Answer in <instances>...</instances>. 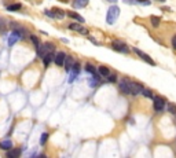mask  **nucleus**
I'll list each match as a JSON object with an SVG mask.
<instances>
[{
	"mask_svg": "<svg viewBox=\"0 0 176 158\" xmlns=\"http://www.w3.org/2000/svg\"><path fill=\"white\" fill-rule=\"evenodd\" d=\"M151 25L154 26V28H157L160 25V18L158 17H151Z\"/></svg>",
	"mask_w": 176,
	"mask_h": 158,
	"instance_id": "4be33fe9",
	"label": "nucleus"
},
{
	"mask_svg": "<svg viewBox=\"0 0 176 158\" xmlns=\"http://www.w3.org/2000/svg\"><path fill=\"white\" fill-rule=\"evenodd\" d=\"M0 28H1V25H0Z\"/></svg>",
	"mask_w": 176,
	"mask_h": 158,
	"instance_id": "473e14b6",
	"label": "nucleus"
},
{
	"mask_svg": "<svg viewBox=\"0 0 176 158\" xmlns=\"http://www.w3.org/2000/svg\"><path fill=\"white\" fill-rule=\"evenodd\" d=\"M66 15H69L70 18L76 19V21L80 22V24H83V22H84V18H83V17H80L77 12H73V11H66Z\"/></svg>",
	"mask_w": 176,
	"mask_h": 158,
	"instance_id": "dca6fc26",
	"label": "nucleus"
},
{
	"mask_svg": "<svg viewBox=\"0 0 176 158\" xmlns=\"http://www.w3.org/2000/svg\"><path fill=\"white\" fill-rule=\"evenodd\" d=\"M142 93H143V95H144L146 98H153V93H151V91H150V90H144V88H143Z\"/></svg>",
	"mask_w": 176,
	"mask_h": 158,
	"instance_id": "393cba45",
	"label": "nucleus"
},
{
	"mask_svg": "<svg viewBox=\"0 0 176 158\" xmlns=\"http://www.w3.org/2000/svg\"><path fill=\"white\" fill-rule=\"evenodd\" d=\"M70 72L73 73V76L70 77V80H69V83H73V79H74L76 76H77V74L80 73V63H79V62H74V65L72 66V70H70Z\"/></svg>",
	"mask_w": 176,
	"mask_h": 158,
	"instance_id": "9b49d317",
	"label": "nucleus"
},
{
	"mask_svg": "<svg viewBox=\"0 0 176 158\" xmlns=\"http://www.w3.org/2000/svg\"><path fill=\"white\" fill-rule=\"evenodd\" d=\"M168 109H169V112L172 113V114H176V106L173 103H169V107Z\"/></svg>",
	"mask_w": 176,
	"mask_h": 158,
	"instance_id": "bb28decb",
	"label": "nucleus"
},
{
	"mask_svg": "<svg viewBox=\"0 0 176 158\" xmlns=\"http://www.w3.org/2000/svg\"><path fill=\"white\" fill-rule=\"evenodd\" d=\"M65 59H66V54L65 52H58L57 55L54 57V62L57 63L58 66H63V63H65Z\"/></svg>",
	"mask_w": 176,
	"mask_h": 158,
	"instance_id": "1a4fd4ad",
	"label": "nucleus"
},
{
	"mask_svg": "<svg viewBox=\"0 0 176 158\" xmlns=\"http://www.w3.org/2000/svg\"><path fill=\"white\" fill-rule=\"evenodd\" d=\"M125 3H131V4H135L136 0H125Z\"/></svg>",
	"mask_w": 176,
	"mask_h": 158,
	"instance_id": "c756f323",
	"label": "nucleus"
},
{
	"mask_svg": "<svg viewBox=\"0 0 176 158\" xmlns=\"http://www.w3.org/2000/svg\"><path fill=\"white\" fill-rule=\"evenodd\" d=\"M30 40H32V43L35 44V47H36V48L40 46V41H39V39H37L36 36H30Z\"/></svg>",
	"mask_w": 176,
	"mask_h": 158,
	"instance_id": "b1692460",
	"label": "nucleus"
},
{
	"mask_svg": "<svg viewBox=\"0 0 176 158\" xmlns=\"http://www.w3.org/2000/svg\"><path fill=\"white\" fill-rule=\"evenodd\" d=\"M51 11H52V14H54V18H58V19H62L66 15V12L63 10H61V8H52Z\"/></svg>",
	"mask_w": 176,
	"mask_h": 158,
	"instance_id": "ddd939ff",
	"label": "nucleus"
},
{
	"mask_svg": "<svg viewBox=\"0 0 176 158\" xmlns=\"http://www.w3.org/2000/svg\"><path fill=\"white\" fill-rule=\"evenodd\" d=\"M69 29H70V30H74V32L83 33V35H88V30H87L84 26L80 25V22L79 24H72V25H69Z\"/></svg>",
	"mask_w": 176,
	"mask_h": 158,
	"instance_id": "6e6552de",
	"label": "nucleus"
},
{
	"mask_svg": "<svg viewBox=\"0 0 176 158\" xmlns=\"http://www.w3.org/2000/svg\"><path fill=\"white\" fill-rule=\"evenodd\" d=\"M116 80H117L116 74H109L108 76V83H116Z\"/></svg>",
	"mask_w": 176,
	"mask_h": 158,
	"instance_id": "a878e982",
	"label": "nucleus"
},
{
	"mask_svg": "<svg viewBox=\"0 0 176 158\" xmlns=\"http://www.w3.org/2000/svg\"><path fill=\"white\" fill-rule=\"evenodd\" d=\"M96 70H98V73H99V76H106V77H108V76L110 74V69L106 68V66H99Z\"/></svg>",
	"mask_w": 176,
	"mask_h": 158,
	"instance_id": "a211bd4d",
	"label": "nucleus"
},
{
	"mask_svg": "<svg viewBox=\"0 0 176 158\" xmlns=\"http://www.w3.org/2000/svg\"><path fill=\"white\" fill-rule=\"evenodd\" d=\"M136 3H140V4H143V6H149L150 1L149 0H136Z\"/></svg>",
	"mask_w": 176,
	"mask_h": 158,
	"instance_id": "cd10ccee",
	"label": "nucleus"
},
{
	"mask_svg": "<svg viewBox=\"0 0 176 158\" xmlns=\"http://www.w3.org/2000/svg\"><path fill=\"white\" fill-rule=\"evenodd\" d=\"M111 47H113V50L117 51V52H122V54H128V52H130V48L122 43V41H120V40H114V41L111 43Z\"/></svg>",
	"mask_w": 176,
	"mask_h": 158,
	"instance_id": "f03ea898",
	"label": "nucleus"
},
{
	"mask_svg": "<svg viewBox=\"0 0 176 158\" xmlns=\"http://www.w3.org/2000/svg\"><path fill=\"white\" fill-rule=\"evenodd\" d=\"M165 106V101L164 98H160V96H154V110L155 112H162V109Z\"/></svg>",
	"mask_w": 176,
	"mask_h": 158,
	"instance_id": "423d86ee",
	"label": "nucleus"
},
{
	"mask_svg": "<svg viewBox=\"0 0 176 158\" xmlns=\"http://www.w3.org/2000/svg\"><path fill=\"white\" fill-rule=\"evenodd\" d=\"M119 87H120V91H121V92L127 93V95H131V90H130V80H127V79L121 80V81H120V84H119Z\"/></svg>",
	"mask_w": 176,
	"mask_h": 158,
	"instance_id": "0eeeda50",
	"label": "nucleus"
},
{
	"mask_svg": "<svg viewBox=\"0 0 176 158\" xmlns=\"http://www.w3.org/2000/svg\"><path fill=\"white\" fill-rule=\"evenodd\" d=\"M90 0H73V7L74 8H84L88 4Z\"/></svg>",
	"mask_w": 176,
	"mask_h": 158,
	"instance_id": "4468645a",
	"label": "nucleus"
},
{
	"mask_svg": "<svg viewBox=\"0 0 176 158\" xmlns=\"http://www.w3.org/2000/svg\"><path fill=\"white\" fill-rule=\"evenodd\" d=\"M120 15V8L117 6H111L110 8L108 10V15H106V22H108L109 25H113L117 18H119Z\"/></svg>",
	"mask_w": 176,
	"mask_h": 158,
	"instance_id": "f257e3e1",
	"label": "nucleus"
},
{
	"mask_svg": "<svg viewBox=\"0 0 176 158\" xmlns=\"http://www.w3.org/2000/svg\"><path fill=\"white\" fill-rule=\"evenodd\" d=\"M54 57H55V55H54V52H48V54H46V55H44V57H43V62H44V65H50V63H51V62H52V61H54Z\"/></svg>",
	"mask_w": 176,
	"mask_h": 158,
	"instance_id": "f3484780",
	"label": "nucleus"
},
{
	"mask_svg": "<svg viewBox=\"0 0 176 158\" xmlns=\"http://www.w3.org/2000/svg\"><path fill=\"white\" fill-rule=\"evenodd\" d=\"M130 90H131V95H138V93H142V91H143V85L139 84V83L130 81Z\"/></svg>",
	"mask_w": 176,
	"mask_h": 158,
	"instance_id": "39448f33",
	"label": "nucleus"
},
{
	"mask_svg": "<svg viewBox=\"0 0 176 158\" xmlns=\"http://www.w3.org/2000/svg\"><path fill=\"white\" fill-rule=\"evenodd\" d=\"M55 48V46L52 43H44L43 44V57L46 54H48V52H52Z\"/></svg>",
	"mask_w": 176,
	"mask_h": 158,
	"instance_id": "2eb2a0df",
	"label": "nucleus"
},
{
	"mask_svg": "<svg viewBox=\"0 0 176 158\" xmlns=\"http://www.w3.org/2000/svg\"><path fill=\"white\" fill-rule=\"evenodd\" d=\"M21 39H22V33L19 32L18 29H15V30L11 32L10 36H8V46H14V44Z\"/></svg>",
	"mask_w": 176,
	"mask_h": 158,
	"instance_id": "7ed1b4c3",
	"label": "nucleus"
},
{
	"mask_svg": "<svg viewBox=\"0 0 176 158\" xmlns=\"http://www.w3.org/2000/svg\"><path fill=\"white\" fill-rule=\"evenodd\" d=\"M109 3H117V0H108Z\"/></svg>",
	"mask_w": 176,
	"mask_h": 158,
	"instance_id": "7c9ffc66",
	"label": "nucleus"
},
{
	"mask_svg": "<svg viewBox=\"0 0 176 158\" xmlns=\"http://www.w3.org/2000/svg\"><path fill=\"white\" fill-rule=\"evenodd\" d=\"M65 70L66 72H70L72 70V66L74 65V58L73 57H66V59H65Z\"/></svg>",
	"mask_w": 176,
	"mask_h": 158,
	"instance_id": "9d476101",
	"label": "nucleus"
},
{
	"mask_svg": "<svg viewBox=\"0 0 176 158\" xmlns=\"http://www.w3.org/2000/svg\"><path fill=\"white\" fill-rule=\"evenodd\" d=\"M22 150L21 148H10V151L7 153V157L8 158H18L21 155Z\"/></svg>",
	"mask_w": 176,
	"mask_h": 158,
	"instance_id": "f8f14e48",
	"label": "nucleus"
},
{
	"mask_svg": "<svg viewBox=\"0 0 176 158\" xmlns=\"http://www.w3.org/2000/svg\"><path fill=\"white\" fill-rule=\"evenodd\" d=\"M85 72L94 76V74H96V73H98V70H96L95 68H94V66L91 65V63H87V65H85Z\"/></svg>",
	"mask_w": 176,
	"mask_h": 158,
	"instance_id": "aec40b11",
	"label": "nucleus"
},
{
	"mask_svg": "<svg viewBox=\"0 0 176 158\" xmlns=\"http://www.w3.org/2000/svg\"><path fill=\"white\" fill-rule=\"evenodd\" d=\"M172 47H173V48H175V50H176V35L172 37Z\"/></svg>",
	"mask_w": 176,
	"mask_h": 158,
	"instance_id": "c85d7f7f",
	"label": "nucleus"
},
{
	"mask_svg": "<svg viewBox=\"0 0 176 158\" xmlns=\"http://www.w3.org/2000/svg\"><path fill=\"white\" fill-rule=\"evenodd\" d=\"M133 52H135V54H136L139 58H142V59H143L144 62H147L149 65H155V63H154V61H153V59H151V58L149 57L147 54H144L143 51H140L139 48H133Z\"/></svg>",
	"mask_w": 176,
	"mask_h": 158,
	"instance_id": "20e7f679",
	"label": "nucleus"
},
{
	"mask_svg": "<svg viewBox=\"0 0 176 158\" xmlns=\"http://www.w3.org/2000/svg\"><path fill=\"white\" fill-rule=\"evenodd\" d=\"M0 148H1V150H10V148H13V143H11V140H4V142H0Z\"/></svg>",
	"mask_w": 176,
	"mask_h": 158,
	"instance_id": "6ab92c4d",
	"label": "nucleus"
},
{
	"mask_svg": "<svg viewBox=\"0 0 176 158\" xmlns=\"http://www.w3.org/2000/svg\"><path fill=\"white\" fill-rule=\"evenodd\" d=\"M47 139H48V133H41V137H40V144H44L47 142Z\"/></svg>",
	"mask_w": 176,
	"mask_h": 158,
	"instance_id": "5701e85b",
	"label": "nucleus"
},
{
	"mask_svg": "<svg viewBox=\"0 0 176 158\" xmlns=\"http://www.w3.org/2000/svg\"><path fill=\"white\" fill-rule=\"evenodd\" d=\"M161 1H164V0H161Z\"/></svg>",
	"mask_w": 176,
	"mask_h": 158,
	"instance_id": "2f4dec72",
	"label": "nucleus"
},
{
	"mask_svg": "<svg viewBox=\"0 0 176 158\" xmlns=\"http://www.w3.org/2000/svg\"><path fill=\"white\" fill-rule=\"evenodd\" d=\"M21 10V4L19 3H15V4H11V6H7V11H18Z\"/></svg>",
	"mask_w": 176,
	"mask_h": 158,
	"instance_id": "412c9836",
	"label": "nucleus"
}]
</instances>
